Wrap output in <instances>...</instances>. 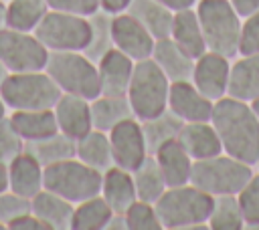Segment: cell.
Returning <instances> with one entry per match:
<instances>
[{"instance_id":"obj_1","label":"cell","mask_w":259,"mask_h":230,"mask_svg":"<svg viewBox=\"0 0 259 230\" xmlns=\"http://www.w3.org/2000/svg\"><path fill=\"white\" fill-rule=\"evenodd\" d=\"M210 123L214 125L223 151L249 163L259 161V117L251 103L231 95L221 97L212 105Z\"/></svg>"},{"instance_id":"obj_2","label":"cell","mask_w":259,"mask_h":230,"mask_svg":"<svg viewBox=\"0 0 259 230\" xmlns=\"http://www.w3.org/2000/svg\"><path fill=\"white\" fill-rule=\"evenodd\" d=\"M154 204L162 226L168 230L208 228L212 196L192 184L166 188V192Z\"/></svg>"},{"instance_id":"obj_3","label":"cell","mask_w":259,"mask_h":230,"mask_svg":"<svg viewBox=\"0 0 259 230\" xmlns=\"http://www.w3.org/2000/svg\"><path fill=\"white\" fill-rule=\"evenodd\" d=\"M194 10L200 20L206 50L235 59L239 54L243 16L229 0H196Z\"/></svg>"},{"instance_id":"obj_4","label":"cell","mask_w":259,"mask_h":230,"mask_svg":"<svg viewBox=\"0 0 259 230\" xmlns=\"http://www.w3.org/2000/svg\"><path fill=\"white\" fill-rule=\"evenodd\" d=\"M45 71L63 93L95 99L101 95L97 63L83 50H51Z\"/></svg>"},{"instance_id":"obj_5","label":"cell","mask_w":259,"mask_h":230,"mask_svg":"<svg viewBox=\"0 0 259 230\" xmlns=\"http://www.w3.org/2000/svg\"><path fill=\"white\" fill-rule=\"evenodd\" d=\"M168 91L170 79L162 73L152 56L136 61L130 89L125 95L132 105L134 117L142 121L168 109Z\"/></svg>"},{"instance_id":"obj_6","label":"cell","mask_w":259,"mask_h":230,"mask_svg":"<svg viewBox=\"0 0 259 230\" xmlns=\"http://www.w3.org/2000/svg\"><path fill=\"white\" fill-rule=\"evenodd\" d=\"M253 171V165L223 151L206 159H196L192 163L190 184L210 194L212 198L223 194H239Z\"/></svg>"},{"instance_id":"obj_7","label":"cell","mask_w":259,"mask_h":230,"mask_svg":"<svg viewBox=\"0 0 259 230\" xmlns=\"http://www.w3.org/2000/svg\"><path fill=\"white\" fill-rule=\"evenodd\" d=\"M61 93L63 91L57 87V83L51 79V75L45 69L10 73L0 89V97L8 107V111L53 109Z\"/></svg>"},{"instance_id":"obj_8","label":"cell","mask_w":259,"mask_h":230,"mask_svg":"<svg viewBox=\"0 0 259 230\" xmlns=\"http://www.w3.org/2000/svg\"><path fill=\"white\" fill-rule=\"evenodd\" d=\"M103 171H97L77 157H69L45 167V188L79 204L101 192Z\"/></svg>"},{"instance_id":"obj_9","label":"cell","mask_w":259,"mask_h":230,"mask_svg":"<svg viewBox=\"0 0 259 230\" xmlns=\"http://www.w3.org/2000/svg\"><path fill=\"white\" fill-rule=\"evenodd\" d=\"M36 38L51 50H83L89 42V18L49 10L34 28Z\"/></svg>"},{"instance_id":"obj_10","label":"cell","mask_w":259,"mask_h":230,"mask_svg":"<svg viewBox=\"0 0 259 230\" xmlns=\"http://www.w3.org/2000/svg\"><path fill=\"white\" fill-rule=\"evenodd\" d=\"M49 48L36 38L34 32H24L16 28L0 30V61L10 73L42 71L47 67Z\"/></svg>"},{"instance_id":"obj_11","label":"cell","mask_w":259,"mask_h":230,"mask_svg":"<svg viewBox=\"0 0 259 230\" xmlns=\"http://www.w3.org/2000/svg\"><path fill=\"white\" fill-rule=\"evenodd\" d=\"M109 133L113 165H119L127 171H134L148 155V145L142 131V121L138 117H127L117 123Z\"/></svg>"},{"instance_id":"obj_12","label":"cell","mask_w":259,"mask_h":230,"mask_svg":"<svg viewBox=\"0 0 259 230\" xmlns=\"http://www.w3.org/2000/svg\"><path fill=\"white\" fill-rule=\"evenodd\" d=\"M229 73H231V59L225 54L206 50L194 61V71L190 81L210 101H219L221 97L227 95Z\"/></svg>"},{"instance_id":"obj_13","label":"cell","mask_w":259,"mask_h":230,"mask_svg":"<svg viewBox=\"0 0 259 230\" xmlns=\"http://www.w3.org/2000/svg\"><path fill=\"white\" fill-rule=\"evenodd\" d=\"M111 30H113V46L123 54H127L130 59L142 61L152 56L156 38L130 12L115 14L111 20Z\"/></svg>"},{"instance_id":"obj_14","label":"cell","mask_w":259,"mask_h":230,"mask_svg":"<svg viewBox=\"0 0 259 230\" xmlns=\"http://www.w3.org/2000/svg\"><path fill=\"white\" fill-rule=\"evenodd\" d=\"M212 105L206 95H202L192 81H174L168 91V109L186 121H210Z\"/></svg>"},{"instance_id":"obj_15","label":"cell","mask_w":259,"mask_h":230,"mask_svg":"<svg viewBox=\"0 0 259 230\" xmlns=\"http://www.w3.org/2000/svg\"><path fill=\"white\" fill-rule=\"evenodd\" d=\"M53 113H55L59 131L73 137V139H79L87 131L93 129L91 101L85 99V97L71 95V93H61V97L57 99V103L53 107Z\"/></svg>"},{"instance_id":"obj_16","label":"cell","mask_w":259,"mask_h":230,"mask_svg":"<svg viewBox=\"0 0 259 230\" xmlns=\"http://www.w3.org/2000/svg\"><path fill=\"white\" fill-rule=\"evenodd\" d=\"M136 61L123 54L117 48H111L107 54H103L97 61L99 71V89L103 95H127L130 81L134 75Z\"/></svg>"},{"instance_id":"obj_17","label":"cell","mask_w":259,"mask_h":230,"mask_svg":"<svg viewBox=\"0 0 259 230\" xmlns=\"http://www.w3.org/2000/svg\"><path fill=\"white\" fill-rule=\"evenodd\" d=\"M42 188H45V165L24 149L8 163V190L30 200Z\"/></svg>"},{"instance_id":"obj_18","label":"cell","mask_w":259,"mask_h":230,"mask_svg":"<svg viewBox=\"0 0 259 230\" xmlns=\"http://www.w3.org/2000/svg\"><path fill=\"white\" fill-rule=\"evenodd\" d=\"M178 141L190 153V157L194 161L223 153L221 137H219V133L210 121H186V123H182L180 133H178Z\"/></svg>"},{"instance_id":"obj_19","label":"cell","mask_w":259,"mask_h":230,"mask_svg":"<svg viewBox=\"0 0 259 230\" xmlns=\"http://www.w3.org/2000/svg\"><path fill=\"white\" fill-rule=\"evenodd\" d=\"M227 95L247 103L259 99V52L235 56L231 63Z\"/></svg>"},{"instance_id":"obj_20","label":"cell","mask_w":259,"mask_h":230,"mask_svg":"<svg viewBox=\"0 0 259 230\" xmlns=\"http://www.w3.org/2000/svg\"><path fill=\"white\" fill-rule=\"evenodd\" d=\"M152 59L162 69V73L170 79V83H174V81H190L192 79V71H194V61L196 59L190 56L170 36L156 40L154 50H152Z\"/></svg>"},{"instance_id":"obj_21","label":"cell","mask_w":259,"mask_h":230,"mask_svg":"<svg viewBox=\"0 0 259 230\" xmlns=\"http://www.w3.org/2000/svg\"><path fill=\"white\" fill-rule=\"evenodd\" d=\"M152 155L156 157V161H158V165L162 169V176H164L168 188L190 184V174H192L194 159L182 147V143L178 141V137L166 141L164 145H160Z\"/></svg>"},{"instance_id":"obj_22","label":"cell","mask_w":259,"mask_h":230,"mask_svg":"<svg viewBox=\"0 0 259 230\" xmlns=\"http://www.w3.org/2000/svg\"><path fill=\"white\" fill-rule=\"evenodd\" d=\"M30 210L49 226V230H69L73 222L75 204L42 188L36 196L30 198Z\"/></svg>"},{"instance_id":"obj_23","label":"cell","mask_w":259,"mask_h":230,"mask_svg":"<svg viewBox=\"0 0 259 230\" xmlns=\"http://www.w3.org/2000/svg\"><path fill=\"white\" fill-rule=\"evenodd\" d=\"M99 194L111 206L113 212L123 214L138 200L132 171H127L119 165H111L109 169H105L103 178H101V192Z\"/></svg>"},{"instance_id":"obj_24","label":"cell","mask_w":259,"mask_h":230,"mask_svg":"<svg viewBox=\"0 0 259 230\" xmlns=\"http://www.w3.org/2000/svg\"><path fill=\"white\" fill-rule=\"evenodd\" d=\"M170 38L176 40L194 59H198L202 52H206L204 34H202L200 20H198V14H196L194 6L182 8V10H174Z\"/></svg>"},{"instance_id":"obj_25","label":"cell","mask_w":259,"mask_h":230,"mask_svg":"<svg viewBox=\"0 0 259 230\" xmlns=\"http://www.w3.org/2000/svg\"><path fill=\"white\" fill-rule=\"evenodd\" d=\"M75 157L87 163L89 167L97 171H105L113 165V153H111V141L109 133L101 129H91L83 137L75 139Z\"/></svg>"},{"instance_id":"obj_26","label":"cell","mask_w":259,"mask_h":230,"mask_svg":"<svg viewBox=\"0 0 259 230\" xmlns=\"http://www.w3.org/2000/svg\"><path fill=\"white\" fill-rule=\"evenodd\" d=\"M125 12H130L136 20H140L156 40L170 36L174 10L168 8L166 4L158 0H132Z\"/></svg>"},{"instance_id":"obj_27","label":"cell","mask_w":259,"mask_h":230,"mask_svg":"<svg viewBox=\"0 0 259 230\" xmlns=\"http://www.w3.org/2000/svg\"><path fill=\"white\" fill-rule=\"evenodd\" d=\"M8 117H10L14 129L20 133V137H22L24 141L40 139V137H47V135L59 131L53 109L8 111Z\"/></svg>"},{"instance_id":"obj_28","label":"cell","mask_w":259,"mask_h":230,"mask_svg":"<svg viewBox=\"0 0 259 230\" xmlns=\"http://www.w3.org/2000/svg\"><path fill=\"white\" fill-rule=\"evenodd\" d=\"M127 117H134V111L125 95L117 97L101 93L95 99H91V121L95 129L111 131L117 123H121Z\"/></svg>"},{"instance_id":"obj_29","label":"cell","mask_w":259,"mask_h":230,"mask_svg":"<svg viewBox=\"0 0 259 230\" xmlns=\"http://www.w3.org/2000/svg\"><path fill=\"white\" fill-rule=\"evenodd\" d=\"M24 149L47 167V165H53L57 161L75 157V139L61 133V131H55L47 137L26 141Z\"/></svg>"},{"instance_id":"obj_30","label":"cell","mask_w":259,"mask_h":230,"mask_svg":"<svg viewBox=\"0 0 259 230\" xmlns=\"http://www.w3.org/2000/svg\"><path fill=\"white\" fill-rule=\"evenodd\" d=\"M182 119L178 115H174L170 109H164L162 113L142 119V131H144V139L148 145V151L154 153L160 145H164L170 139H176L182 127Z\"/></svg>"},{"instance_id":"obj_31","label":"cell","mask_w":259,"mask_h":230,"mask_svg":"<svg viewBox=\"0 0 259 230\" xmlns=\"http://www.w3.org/2000/svg\"><path fill=\"white\" fill-rule=\"evenodd\" d=\"M111 216H113V210L103 200V196L101 194L91 196L75 204L71 230H105Z\"/></svg>"},{"instance_id":"obj_32","label":"cell","mask_w":259,"mask_h":230,"mask_svg":"<svg viewBox=\"0 0 259 230\" xmlns=\"http://www.w3.org/2000/svg\"><path fill=\"white\" fill-rule=\"evenodd\" d=\"M132 178H134L138 200H146V202H152V204L168 188V184L162 176V169H160V165H158V161L152 153L132 171Z\"/></svg>"},{"instance_id":"obj_33","label":"cell","mask_w":259,"mask_h":230,"mask_svg":"<svg viewBox=\"0 0 259 230\" xmlns=\"http://www.w3.org/2000/svg\"><path fill=\"white\" fill-rule=\"evenodd\" d=\"M89 18V42L83 48V52L91 59V61H99L103 54H107L113 46V30H111V20L113 16L105 10H97L93 12Z\"/></svg>"},{"instance_id":"obj_34","label":"cell","mask_w":259,"mask_h":230,"mask_svg":"<svg viewBox=\"0 0 259 230\" xmlns=\"http://www.w3.org/2000/svg\"><path fill=\"white\" fill-rule=\"evenodd\" d=\"M6 24L16 30L34 32L38 22L45 18V14L51 10L47 0H6Z\"/></svg>"},{"instance_id":"obj_35","label":"cell","mask_w":259,"mask_h":230,"mask_svg":"<svg viewBox=\"0 0 259 230\" xmlns=\"http://www.w3.org/2000/svg\"><path fill=\"white\" fill-rule=\"evenodd\" d=\"M208 228L212 230H241L245 228L243 210L237 194H223L212 198V208L208 214Z\"/></svg>"},{"instance_id":"obj_36","label":"cell","mask_w":259,"mask_h":230,"mask_svg":"<svg viewBox=\"0 0 259 230\" xmlns=\"http://www.w3.org/2000/svg\"><path fill=\"white\" fill-rule=\"evenodd\" d=\"M125 222L127 230H162V222L156 210V204L146 202V200H136L125 212Z\"/></svg>"},{"instance_id":"obj_37","label":"cell","mask_w":259,"mask_h":230,"mask_svg":"<svg viewBox=\"0 0 259 230\" xmlns=\"http://www.w3.org/2000/svg\"><path fill=\"white\" fill-rule=\"evenodd\" d=\"M245 228H259V171H253V176L247 180V184L237 194Z\"/></svg>"},{"instance_id":"obj_38","label":"cell","mask_w":259,"mask_h":230,"mask_svg":"<svg viewBox=\"0 0 259 230\" xmlns=\"http://www.w3.org/2000/svg\"><path fill=\"white\" fill-rule=\"evenodd\" d=\"M24 139L20 137V133L14 129L10 117H2L0 119V161L2 163H10L16 155H20L24 151Z\"/></svg>"},{"instance_id":"obj_39","label":"cell","mask_w":259,"mask_h":230,"mask_svg":"<svg viewBox=\"0 0 259 230\" xmlns=\"http://www.w3.org/2000/svg\"><path fill=\"white\" fill-rule=\"evenodd\" d=\"M30 210V200L24 196H18L12 190L0 192V224L4 230H8L10 222H14L18 216L26 214Z\"/></svg>"},{"instance_id":"obj_40","label":"cell","mask_w":259,"mask_h":230,"mask_svg":"<svg viewBox=\"0 0 259 230\" xmlns=\"http://www.w3.org/2000/svg\"><path fill=\"white\" fill-rule=\"evenodd\" d=\"M259 52V8L247 16H243L241 38H239V54Z\"/></svg>"},{"instance_id":"obj_41","label":"cell","mask_w":259,"mask_h":230,"mask_svg":"<svg viewBox=\"0 0 259 230\" xmlns=\"http://www.w3.org/2000/svg\"><path fill=\"white\" fill-rule=\"evenodd\" d=\"M51 10L71 12L79 16H91L99 10V0H47Z\"/></svg>"},{"instance_id":"obj_42","label":"cell","mask_w":259,"mask_h":230,"mask_svg":"<svg viewBox=\"0 0 259 230\" xmlns=\"http://www.w3.org/2000/svg\"><path fill=\"white\" fill-rule=\"evenodd\" d=\"M8 230H49V226L32 210H28L26 214H22L14 222H10Z\"/></svg>"},{"instance_id":"obj_43","label":"cell","mask_w":259,"mask_h":230,"mask_svg":"<svg viewBox=\"0 0 259 230\" xmlns=\"http://www.w3.org/2000/svg\"><path fill=\"white\" fill-rule=\"evenodd\" d=\"M130 4H132V0H99V8L109 12L111 16H115L119 12H125Z\"/></svg>"},{"instance_id":"obj_44","label":"cell","mask_w":259,"mask_h":230,"mask_svg":"<svg viewBox=\"0 0 259 230\" xmlns=\"http://www.w3.org/2000/svg\"><path fill=\"white\" fill-rule=\"evenodd\" d=\"M233 4V8L241 14V16H247L251 12H255L259 8V0H229Z\"/></svg>"},{"instance_id":"obj_45","label":"cell","mask_w":259,"mask_h":230,"mask_svg":"<svg viewBox=\"0 0 259 230\" xmlns=\"http://www.w3.org/2000/svg\"><path fill=\"white\" fill-rule=\"evenodd\" d=\"M105 230H127V222H125V216L123 214H117L113 212V216L109 218Z\"/></svg>"},{"instance_id":"obj_46","label":"cell","mask_w":259,"mask_h":230,"mask_svg":"<svg viewBox=\"0 0 259 230\" xmlns=\"http://www.w3.org/2000/svg\"><path fill=\"white\" fill-rule=\"evenodd\" d=\"M158 2L166 4L172 10H182V8H188V6H194L196 4V0H158Z\"/></svg>"},{"instance_id":"obj_47","label":"cell","mask_w":259,"mask_h":230,"mask_svg":"<svg viewBox=\"0 0 259 230\" xmlns=\"http://www.w3.org/2000/svg\"><path fill=\"white\" fill-rule=\"evenodd\" d=\"M8 190V165L0 161V192Z\"/></svg>"},{"instance_id":"obj_48","label":"cell","mask_w":259,"mask_h":230,"mask_svg":"<svg viewBox=\"0 0 259 230\" xmlns=\"http://www.w3.org/2000/svg\"><path fill=\"white\" fill-rule=\"evenodd\" d=\"M6 10H8V2L6 0H0V30L6 28Z\"/></svg>"},{"instance_id":"obj_49","label":"cell","mask_w":259,"mask_h":230,"mask_svg":"<svg viewBox=\"0 0 259 230\" xmlns=\"http://www.w3.org/2000/svg\"><path fill=\"white\" fill-rule=\"evenodd\" d=\"M8 75H10V71L4 67V63L0 61V89H2V85H4V81L8 79Z\"/></svg>"},{"instance_id":"obj_50","label":"cell","mask_w":259,"mask_h":230,"mask_svg":"<svg viewBox=\"0 0 259 230\" xmlns=\"http://www.w3.org/2000/svg\"><path fill=\"white\" fill-rule=\"evenodd\" d=\"M6 115H8V107L4 105V101H2V97H0V119L6 117Z\"/></svg>"},{"instance_id":"obj_51","label":"cell","mask_w":259,"mask_h":230,"mask_svg":"<svg viewBox=\"0 0 259 230\" xmlns=\"http://www.w3.org/2000/svg\"><path fill=\"white\" fill-rule=\"evenodd\" d=\"M251 107L255 109V113H257V117H259V99H255V101L251 103Z\"/></svg>"},{"instance_id":"obj_52","label":"cell","mask_w":259,"mask_h":230,"mask_svg":"<svg viewBox=\"0 0 259 230\" xmlns=\"http://www.w3.org/2000/svg\"><path fill=\"white\" fill-rule=\"evenodd\" d=\"M0 230H4V226H2V224H0Z\"/></svg>"},{"instance_id":"obj_53","label":"cell","mask_w":259,"mask_h":230,"mask_svg":"<svg viewBox=\"0 0 259 230\" xmlns=\"http://www.w3.org/2000/svg\"><path fill=\"white\" fill-rule=\"evenodd\" d=\"M257 167H259V161H257Z\"/></svg>"}]
</instances>
